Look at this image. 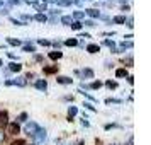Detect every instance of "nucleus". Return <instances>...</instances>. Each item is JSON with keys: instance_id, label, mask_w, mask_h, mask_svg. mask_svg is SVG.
<instances>
[{"instance_id": "f257e3e1", "label": "nucleus", "mask_w": 151, "mask_h": 145, "mask_svg": "<svg viewBox=\"0 0 151 145\" xmlns=\"http://www.w3.org/2000/svg\"><path fill=\"white\" fill-rule=\"evenodd\" d=\"M32 138H34L36 142H44V140H46V130H42V128H37V131H36L34 135H32Z\"/></svg>"}, {"instance_id": "f03ea898", "label": "nucleus", "mask_w": 151, "mask_h": 145, "mask_svg": "<svg viewBox=\"0 0 151 145\" xmlns=\"http://www.w3.org/2000/svg\"><path fill=\"white\" fill-rule=\"evenodd\" d=\"M19 131H21V126H19L17 121H14V123L9 125V133H10V135H17Z\"/></svg>"}, {"instance_id": "7ed1b4c3", "label": "nucleus", "mask_w": 151, "mask_h": 145, "mask_svg": "<svg viewBox=\"0 0 151 145\" xmlns=\"http://www.w3.org/2000/svg\"><path fill=\"white\" fill-rule=\"evenodd\" d=\"M37 128H39V126H37L36 123H27V125H26V133H29V135H34L36 131H37Z\"/></svg>"}, {"instance_id": "20e7f679", "label": "nucleus", "mask_w": 151, "mask_h": 145, "mask_svg": "<svg viewBox=\"0 0 151 145\" xmlns=\"http://www.w3.org/2000/svg\"><path fill=\"white\" fill-rule=\"evenodd\" d=\"M126 48H132V41H122L119 44V48H117V53L119 51H126Z\"/></svg>"}, {"instance_id": "39448f33", "label": "nucleus", "mask_w": 151, "mask_h": 145, "mask_svg": "<svg viewBox=\"0 0 151 145\" xmlns=\"http://www.w3.org/2000/svg\"><path fill=\"white\" fill-rule=\"evenodd\" d=\"M9 121H7V113L4 111V113H0V128H4V126H7Z\"/></svg>"}, {"instance_id": "423d86ee", "label": "nucleus", "mask_w": 151, "mask_h": 145, "mask_svg": "<svg viewBox=\"0 0 151 145\" xmlns=\"http://www.w3.org/2000/svg\"><path fill=\"white\" fill-rule=\"evenodd\" d=\"M61 22L65 24V26H71V24H73V17H71V15H63Z\"/></svg>"}, {"instance_id": "0eeeda50", "label": "nucleus", "mask_w": 151, "mask_h": 145, "mask_svg": "<svg viewBox=\"0 0 151 145\" xmlns=\"http://www.w3.org/2000/svg\"><path fill=\"white\" fill-rule=\"evenodd\" d=\"M36 87L39 90H46L48 89V84H46V80H37V82H36Z\"/></svg>"}, {"instance_id": "6e6552de", "label": "nucleus", "mask_w": 151, "mask_h": 145, "mask_svg": "<svg viewBox=\"0 0 151 145\" xmlns=\"http://www.w3.org/2000/svg\"><path fill=\"white\" fill-rule=\"evenodd\" d=\"M87 14H88L90 17H93V19H97V17H100V12H99L97 9H88V10H87Z\"/></svg>"}, {"instance_id": "1a4fd4ad", "label": "nucleus", "mask_w": 151, "mask_h": 145, "mask_svg": "<svg viewBox=\"0 0 151 145\" xmlns=\"http://www.w3.org/2000/svg\"><path fill=\"white\" fill-rule=\"evenodd\" d=\"M87 51H88V53H99L100 48H99V44H88V46H87Z\"/></svg>"}, {"instance_id": "9d476101", "label": "nucleus", "mask_w": 151, "mask_h": 145, "mask_svg": "<svg viewBox=\"0 0 151 145\" xmlns=\"http://www.w3.org/2000/svg\"><path fill=\"white\" fill-rule=\"evenodd\" d=\"M9 70H10V72H21V70H22V65H19V63H10Z\"/></svg>"}, {"instance_id": "9b49d317", "label": "nucleus", "mask_w": 151, "mask_h": 145, "mask_svg": "<svg viewBox=\"0 0 151 145\" xmlns=\"http://www.w3.org/2000/svg\"><path fill=\"white\" fill-rule=\"evenodd\" d=\"M76 113H78V109H76V106H70V109H68V118H70V121H71V118L75 116Z\"/></svg>"}, {"instance_id": "f8f14e48", "label": "nucleus", "mask_w": 151, "mask_h": 145, "mask_svg": "<svg viewBox=\"0 0 151 145\" xmlns=\"http://www.w3.org/2000/svg\"><path fill=\"white\" fill-rule=\"evenodd\" d=\"M58 70V65H53V67H44V74H55Z\"/></svg>"}, {"instance_id": "ddd939ff", "label": "nucleus", "mask_w": 151, "mask_h": 145, "mask_svg": "<svg viewBox=\"0 0 151 145\" xmlns=\"http://www.w3.org/2000/svg\"><path fill=\"white\" fill-rule=\"evenodd\" d=\"M83 77H87V79H93V70L92 68H85L83 70Z\"/></svg>"}, {"instance_id": "4468645a", "label": "nucleus", "mask_w": 151, "mask_h": 145, "mask_svg": "<svg viewBox=\"0 0 151 145\" xmlns=\"http://www.w3.org/2000/svg\"><path fill=\"white\" fill-rule=\"evenodd\" d=\"M56 80H58V84H71V79L70 77H58Z\"/></svg>"}, {"instance_id": "2eb2a0df", "label": "nucleus", "mask_w": 151, "mask_h": 145, "mask_svg": "<svg viewBox=\"0 0 151 145\" xmlns=\"http://www.w3.org/2000/svg\"><path fill=\"white\" fill-rule=\"evenodd\" d=\"M49 58H51V60H58V58H61V51H51V53H49Z\"/></svg>"}, {"instance_id": "dca6fc26", "label": "nucleus", "mask_w": 151, "mask_h": 145, "mask_svg": "<svg viewBox=\"0 0 151 145\" xmlns=\"http://www.w3.org/2000/svg\"><path fill=\"white\" fill-rule=\"evenodd\" d=\"M127 75V70L126 68H117L116 70V77H126Z\"/></svg>"}, {"instance_id": "f3484780", "label": "nucleus", "mask_w": 151, "mask_h": 145, "mask_svg": "<svg viewBox=\"0 0 151 145\" xmlns=\"http://www.w3.org/2000/svg\"><path fill=\"white\" fill-rule=\"evenodd\" d=\"M105 44H107V46H109V48L112 50V51H114V53H117V48H116V43H114V41L107 39V41H105Z\"/></svg>"}, {"instance_id": "a211bd4d", "label": "nucleus", "mask_w": 151, "mask_h": 145, "mask_svg": "<svg viewBox=\"0 0 151 145\" xmlns=\"http://www.w3.org/2000/svg\"><path fill=\"white\" fill-rule=\"evenodd\" d=\"M34 19H36L37 22H46V21H48V17H46L44 14H37V15L34 17Z\"/></svg>"}, {"instance_id": "6ab92c4d", "label": "nucleus", "mask_w": 151, "mask_h": 145, "mask_svg": "<svg viewBox=\"0 0 151 145\" xmlns=\"http://www.w3.org/2000/svg\"><path fill=\"white\" fill-rule=\"evenodd\" d=\"M114 22H117V24H124V22H126V17H124V15H116V17H114Z\"/></svg>"}, {"instance_id": "aec40b11", "label": "nucleus", "mask_w": 151, "mask_h": 145, "mask_svg": "<svg viewBox=\"0 0 151 145\" xmlns=\"http://www.w3.org/2000/svg\"><path fill=\"white\" fill-rule=\"evenodd\" d=\"M12 84H17V85H26V80H24L22 77H19V79H15V80H12Z\"/></svg>"}, {"instance_id": "412c9836", "label": "nucleus", "mask_w": 151, "mask_h": 145, "mask_svg": "<svg viewBox=\"0 0 151 145\" xmlns=\"http://www.w3.org/2000/svg\"><path fill=\"white\" fill-rule=\"evenodd\" d=\"M105 85H107L109 89H116V87H117V82H114V80H107V82H105Z\"/></svg>"}, {"instance_id": "4be33fe9", "label": "nucleus", "mask_w": 151, "mask_h": 145, "mask_svg": "<svg viewBox=\"0 0 151 145\" xmlns=\"http://www.w3.org/2000/svg\"><path fill=\"white\" fill-rule=\"evenodd\" d=\"M90 87H92V89H100V87H102V82H100V80H95V82H92Z\"/></svg>"}, {"instance_id": "5701e85b", "label": "nucleus", "mask_w": 151, "mask_h": 145, "mask_svg": "<svg viewBox=\"0 0 151 145\" xmlns=\"http://www.w3.org/2000/svg\"><path fill=\"white\" fill-rule=\"evenodd\" d=\"M7 43H9V44H12V46H17V44H21V41H19V39H12V38H9Z\"/></svg>"}, {"instance_id": "b1692460", "label": "nucleus", "mask_w": 151, "mask_h": 145, "mask_svg": "<svg viewBox=\"0 0 151 145\" xmlns=\"http://www.w3.org/2000/svg\"><path fill=\"white\" fill-rule=\"evenodd\" d=\"M82 22H73V24H71V29H75V31H78V29H82Z\"/></svg>"}, {"instance_id": "393cba45", "label": "nucleus", "mask_w": 151, "mask_h": 145, "mask_svg": "<svg viewBox=\"0 0 151 145\" xmlns=\"http://www.w3.org/2000/svg\"><path fill=\"white\" fill-rule=\"evenodd\" d=\"M24 51H27V53H32V51H36V50H34V46H32V44H26V46H24Z\"/></svg>"}, {"instance_id": "a878e982", "label": "nucleus", "mask_w": 151, "mask_h": 145, "mask_svg": "<svg viewBox=\"0 0 151 145\" xmlns=\"http://www.w3.org/2000/svg\"><path fill=\"white\" fill-rule=\"evenodd\" d=\"M105 103H107V104H112V103H116V104H121L122 101H121V99H107Z\"/></svg>"}, {"instance_id": "bb28decb", "label": "nucleus", "mask_w": 151, "mask_h": 145, "mask_svg": "<svg viewBox=\"0 0 151 145\" xmlns=\"http://www.w3.org/2000/svg\"><path fill=\"white\" fill-rule=\"evenodd\" d=\"M66 46H75L76 44V39H66V43H65Z\"/></svg>"}, {"instance_id": "cd10ccee", "label": "nucleus", "mask_w": 151, "mask_h": 145, "mask_svg": "<svg viewBox=\"0 0 151 145\" xmlns=\"http://www.w3.org/2000/svg\"><path fill=\"white\" fill-rule=\"evenodd\" d=\"M10 22H12V24H15V26H22V22L19 21V19H14V17H10Z\"/></svg>"}, {"instance_id": "c85d7f7f", "label": "nucleus", "mask_w": 151, "mask_h": 145, "mask_svg": "<svg viewBox=\"0 0 151 145\" xmlns=\"http://www.w3.org/2000/svg\"><path fill=\"white\" fill-rule=\"evenodd\" d=\"M83 15H85V12H75V14H73V17H75V19H82Z\"/></svg>"}, {"instance_id": "c756f323", "label": "nucleus", "mask_w": 151, "mask_h": 145, "mask_svg": "<svg viewBox=\"0 0 151 145\" xmlns=\"http://www.w3.org/2000/svg\"><path fill=\"white\" fill-rule=\"evenodd\" d=\"M37 10H39V14H42V12H44V10H46V4H44V5H37Z\"/></svg>"}, {"instance_id": "7c9ffc66", "label": "nucleus", "mask_w": 151, "mask_h": 145, "mask_svg": "<svg viewBox=\"0 0 151 145\" xmlns=\"http://www.w3.org/2000/svg\"><path fill=\"white\" fill-rule=\"evenodd\" d=\"M19 121H27V114H26V113H22L21 116H19Z\"/></svg>"}, {"instance_id": "2f4dec72", "label": "nucleus", "mask_w": 151, "mask_h": 145, "mask_svg": "<svg viewBox=\"0 0 151 145\" xmlns=\"http://www.w3.org/2000/svg\"><path fill=\"white\" fill-rule=\"evenodd\" d=\"M12 145H26V142L24 140H15V142H12Z\"/></svg>"}, {"instance_id": "473e14b6", "label": "nucleus", "mask_w": 151, "mask_h": 145, "mask_svg": "<svg viewBox=\"0 0 151 145\" xmlns=\"http://www.w3.org/2000/svg\"><path fill=\"white\" fill-rule=\"evenodd\" d=\"M82 24H85V26H90V28H92V26H95V22H93V21H85V22H82Z\"/></svg>"}, {"instance_id": "72a5a7b5", "label": "nucleus", "mask_w": 151, "mask_h": 145, "mask_svg": "<svg viewBox=\"0 0 151 145\" xmlns=\"http://www.w3.org/2000/svg\"><path fill=\"white\" fill-rule=\"evenodd\" d=\"M39 44H42V46H48L49 41H48V39H39Z\"/></svg>"}, {"instance_id": "f704fd0d", "label": "nucleus", "mask_w": 151, "mask_h": 145, "mask_svg": "<svg viewBox=\"0 0 151 145\" xmlns=\"http://www.w3.org/2000/svg\"><path fill=\"white\" fill-rule=\"evenodd\" d=\"M85 106H87V108H88L90 111H95V108H93V106H92V104H90V103H87V104H85Z\"/></svg>"}, {"instance_id": "c9c22d12", "label": "nucleus", "mask_w": 151, "mask_h": 145, "mask_svg": "<svg viewBox=\"0 0 151 145\" xmlns=\"http://www.w3.org/2000/svg\"><path fill=\"white\" fill-rule=\"evenodd\" d=\"M22 19H24V21H31L32 17H31V15H22Z\"/></svg>"}, {"instance_id": "e433bc0d", "label": "nucleus", "mask_w": 151, "mask_h": 145, "mask_svg": "<svg viewBox=\"0 0 151 145\" xmlns=\"http://www.w3.org/2000/svg\"><path fill=\"white\" fill-rule=\"evenodd\" d=\"M53 2H58V0H44V4H53Z\"/></svg>"}, {"instance_id": "4c0bfd02", "label": "nucleus", "mask_w": 151, "mask_h": 145, "mask_svg": "<svg viewBox=\"0 0 151 145\" xmlns=\"http://www.w3.org/2000/svg\"><path fill=\"white\" fill-rule=\"evenodd\" d=\"M26 2H27V4H36L37 0H26Z\"/></svg>"}, {"instance_id": "58836bf2", "label": "nucleus", "mask_w": 151, "mask_h": 145, "mask_svg": "<svg viewBox=\"0 0 151 145\" xmlns=\"http://www.w3.org/2000/svg\"><path fill=\"white\" fill-rule=\"evenodd\" d=\"M0 142H4V133H0Z\"/></svg>"}, {"instance_id": "ea45409f", "label": "nucleus", "mask_w": 151, "mask_h": 145, "mask_svg": "<svg viewBox=\"0 0 151 145\" xmlns=\"http://www.w3.org/2000/svg\"><path fill=\"white\" fill-rule=\"evenodd\" d=\"M127 145H132V138H129V144H127Z\"/></svg>"}, {"instance_id": "a19ab883", "label": "nucleus", "mask_w": 151, "mask_h": 145, "mask_svg": "<svg viewBox=\"0 0 151 145\" xmlns=\"http://www.w3.org/2000/svg\"><path fill=\"white\" fill-rule=\"evenodd\" d=\"M2 5H4V0H0V7H2Z\"/></svg>"}, {"instance_id": "79ce46f5", "label": "nucleus", "mask_w": 151, "mask_h": 145, "mask_svg": "<svg viewBox=\"0 0 151 145\" xmlns=\"http://www.w3.org/2000/svg\"><path fill=\"white\" fill-rule=\"evenodd\" d=\"M76 145H83V142H78V144H76Z\"/></svg>"}, {"instance_id": "37998d69", "label": "nucleus", "mask_w": 151, "mask_h": 145, "mask_svg": "<svg viewBox=\"0 0 151 145\" xmlns=\"http://www.w3.org/2000/svg\"><path fill=\"white\" fill-rule=\"evenodd\" d=\"M119 2H127V0H119Z\"/></svg>"}, {"instance_id": "c03bdc74", "label": "nucleus", "mask_w": 151, "mask_h": 145, "mask_svg": "<svg viewBox=\"0 0 151 145\" xmlns=\"http://www.w3.org/2000/svg\"><path fill=\"white\" fill-rule=\"evenodd\" d=\"M2 65H4V63H2V60H0V67H2Z\"/></svg>"}, {"instance_id": "a18cd8bd", "label": "nucleus", "mask_w": 151, "mask_h": 145, "mask_svg": "<svg viewBox=\"0 0 151 145\" xmlns=\"http://www.w3.org/2000/svg\"><path fill=\"white\" fill-rule=\"evenodd\" d=\"M66 145H68V144H66Z\"/></svg>"}]
</instances>
